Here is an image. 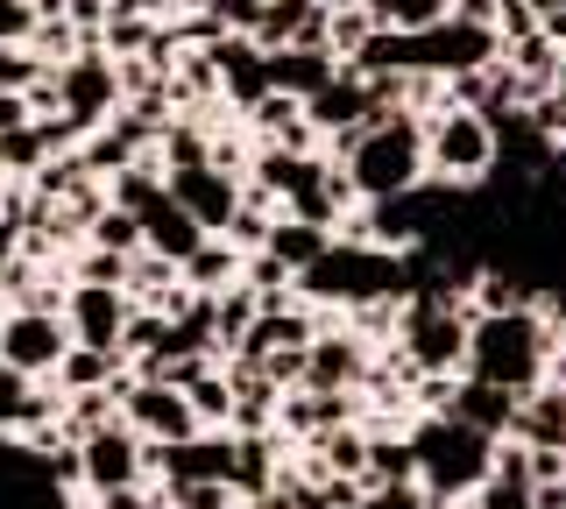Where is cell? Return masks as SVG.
<instances>
[{
	"instance_id": "9",
	"label": "cell",
	"mask_w": 566,
	"mask_h": 509,
	"mask_svg": "<svg viewBox=\"0 0 566 509\" xmlns=\"http://www.w3.org/2000/svg\"><path fill=\"white\" fill-rule=\"evenodd\" d=\"M78 474H85V496H114V488H135V481H142V438L114 417L106 432L78 438Z\"/></svg>"
},
{
	"instance_id": "31",
	"label": "cell",
	"mask_w": 566,
	"mask_h": 509,
	"mask_svg": "<svg viewBox=\"0 0 566 509\" xmlns=\"http://www.w3.org/2000/svg\"><path fill=\"white\" fill-rule=\"evenodd\" d=\"M538 29H545V36H553V43H559V57H566V8H559V14H545V22H538Z\"/></svg>"
},
{
	"instance_id": "29",
	"label": "cell",
	"mask_w": 566,
	"mask_h": 509,
	"mask_svg": "<svg viewBox=\"0 0 566 509\" xmlns=\"http://www.w3.org/2000/svg\"><path fill=\"white\" fill-rule=\"evenodd\" d=\"M361 509H432V502H424L418 488H376V496H368Z\"/></svg>"
},
{
	"instance_id": "17",
	"label": "cell",
	"mask_w": 566,
	"mask_h": 509,
	"mask_svg": "<svg viewBox=\"0 0 566 509\" xmlns=\"http://www.w3.org/2000/svg\"><path fill=\"white\" fill-rule=\"evenodd\" d=\"M340 64L326 57V50H276L270 57V93H291V99H312L318 85H326Z\"/></svg>"
},
{
	"instance_id": "30",
	"label": "cell",
	"mask_w": 566,
	"mask_h": 509,
	"mask_svg": "<svg viewBox=\"0 0 566 509\" xmlns=\"http://www.w3.org/2000/svg\"><path fill=\"white\" fill-rule=\"evenodd\" d=\"M114 14H135V22H170V0H114Z\"/></svg>"
},
{
	"instance_id": "33",
	"label": "cell",
	"mask_w": 566,
	"mask_h": 509,
	"mask_svg": "<svg viewBox=\"0 0 566 509\" xmlns=\"http://www.w3.org/2000/svg\"><path fill=\"white\" fill-rule=\"evenodd\" d=\"M559 93H566V57H559Z\"/></svg>"
},
{
	"instance_id": "20",
	"label": "cell",
	"mask_w": 566,
	"mask_h": 509,
	"mask_svg": "<svg viewBox=\"0 0 566 509\" xmlns=\"http://www.w3.org/2000/svg\"><path fill=\"white\" fill-rule=\"evenodd\" d=\"M191 403V425L199 432H227L234 425V390H227V368H212V375H199L191 390H177Z\"/></svg>"
},
{
	"instance_id": "28",
	"label": "cell",
	"mask_w": 566,
	"mask_h": 509,
	"mask_svg": "<svg viewBox=\"0 0 566 509\" xmlns=\"http://www.w3.org/2000/svg\"><path fill=\"white\" fill-rule=\"evenodd\" d=\"M22 128H35L29 93H0V135H22Z\"/></svg>"
},
{
	"instance_id": "12",
	"label": "cell",
	"mask_w": 566,
	"mask_h": 509,
	"mask_svg": "<svg viewBox=\"0 0 566 509\" xmlns=\"http://www.w3.org/2000/svg\"><path fill=\"white\" fill-rule=\"evenodd\" d=\"M164 191L191 213V226H199V234H227V220H234V205H241V184H234V178H220L212 163L177 170V178H164Z\"/></svg>"
},
{
	"instance_id": "26",
	"label": "cell",
	"mask_w": 566,
	"mask_h": 509,
	"mask_svg": "<svg viewBox=\"0 0 566 509\" xmlns=\"http://www.w3.org/2000/svg\"><path fill=\"white\" fill-rule=\"evenodd\" d=\"M35 78H50V72L29 57V50H0V93H29Z\"/></svg>"
},
{
	"instance_id": "3",
	"label": "cell",
	"mask_w": 566,
	"mask_h": 509,
	"mask_svg": "<svg viewBox=\"0 0 566 509\" xmlns=\"http://www.w3.org/2000/svg\"><path fill=\"white\" fill-rule=\"evenodd\" d=\"M403 438H411V460H418V496L432 509H460L495 460V438L453 425V417H411Z\"/></svg>"
},
{
	"instance_id": "1",
	"label": "cell",
	"mask_w": 566,
	"mask_h": 509,
	"mask_svg": "<svg viewBox=\"0 0 566 509\" xmlns=\"http://www.w3.org/2000/svg\"><path fill=\"white\" fill-rule=\"evenodd\" d=\"M318 156L347 170L354 199H411V191H424V128L411 114H382L368 128L340 135V142H326Z\"/></svg>"
},
{
	"instance_id": "32",
	"label": "cell",
	"mask_w": 566,
	"mask_h": 509,
	"mask_svg": "<svg viewBox=\"0 0 566 509\" xmlns=\"http://www.w3.org/2000/svg\"><path fill=\"white\" fill-rule=\"evenodd\" d=\"M220 0H170V14H212Z\"/></svg>"
},
{
	"instance_id": "19",
	"label": "cell",
	"mask_w": 566,
	"mask_h": 509,
	"mask_svg": "<svg viewBox=\"0 0 566 509\" xmlns=\"http://www.w3.org/2000/svg\"><path fill=\"white\" fill-rule=\"evenodd\" d=\"M120 368H128L120 354H99V347H64V361L50 368V382H57L64 396H85V390H106Z\"/></svg>"
},
{
	"instance_id": "10",
	"label": "cell",
	"mask_w": 566,
	"mask_h": 509,
	"mask_svg": "<svg viewBox=\"0 0 566 509\" xmlns=\"http://www.w3.org/2000/svg\"><path fill=\"white\" fill-rule=\"evenodd\" d=\"M128 290H93V284H71L64 297V332L71 347H99V354H120V326H128Z\"/></svg>"
},
{
	"instance_id": "24",
	"label": "cell",
	"mask_w": 566,
	"mask_h": 509,
	"mask_svg": "<svg viewBox=\"0 0 566 509\" xmlns=\"http://www.w3.org/2000/svg\"><path fill=\"white\" fill-rule=\"evenodd\" d=\"M524 120H531V128H538V135H545V142H553L559 156H566V93H559V85H553V93H545V99H538V107H531Z\"/></svg>"
},
{
	"instance_id": "16",
	"label": "cell",
	"mask_w": 566,
	"mask_h": 509,
	"mask_svg": "<svg viewBox=\"0 0 566 509\" xmlns=\"http://www.w3.org/2000/svg\"><path fill=\"white\" fill-rule=\"evenodd\" d=\"M368 496L376 488H418V460H411V438L403 432H368V467H361Z\"/></svg>"
},
{
	"instance_id": "15",
	"label": "cell",
	"mask_w": 566,
	"mask_h": 509,
	"mask_svg": "<svg viewBox=\"0 0 566 509\" xmlns=\"http://www.w3.org/2000/svg\"><path fill=\"white\" fill-rule=\"evenodd\" d=\"M177 284H185L191 297H220V290H234V284H241V255L227 248L220 234H206L199 248L177 262Z\"/></svg>"
},
{
	"instance_id": "21",
	"label": "cell",
	"mask_w": 566,
	"mask_h": 509,
	"mask_svg": "<svg viewBox=\"0 0 566 509\" xmlns=\"http://www.w3.org/2000/svg\"><path fill=\"white\" fill-rule=\"evenodd\" d=\"M85 248L135 262V255H142V220H135V213H120V205H106V213H99L93 226H85Z\"/></svg>"
},
{
	"instance_id": "13",
	"label": "cell",
	"mask_w": 566,
	"mask_h": 509,
	"mask_svg": "<svg viewBox=\"0 0 566 509\" xmlns=\"http://www.w3.org/2000/svg\"><path fill=\"white\" fill-rule=\"evenodd\" d=\"M517 403L524 396L495 390V382H468V375H460L447 417H453V425H468V432H482V438H510V425H517Z\"/></svg>"
},
{
	"instance_id": "2",
	"label": "cell",
	"mask_w": 566,
	"mask_h": 509,
	"mask_svg": "<svg viewBox=\"0 0 566 509\" xmlns=\"http://www.w3.org/2000/svg\"><path fill=\"white\" fill-rule=\"evenodd\" d=\"M545 354H553V332H545L538 305L489 311V319L468 326V361H460V375L495 382V390H510V396H531L545 382Z\"/></svg>"
},
{
	"instance_id": "4",
	"label": "cell",
	"mask_w": 566,
	"mask_h": 509,
	"mask_svg": "<svg viewBox=\"0 0 566 509\" xmlns=\"http://www.w3.org/2000/svg\"><path fill=\"white\" fill-rule=\"evenodd\" d=\"M489 178H495V128H489V114L439 107L432 120H424V184L482 191Z\"/></svg>"
},
{
	"instance_id": "34",
	"label": "cell",
	"mask_w": 566,
	"mask_h": 509,
	"mask_svg": "<svg viewBox=\"0 0 566 509\" xmlns=\"http://www.w3.org/2000/svg\"><path fill=\"white\" fill-rule=\"evenodd\" d=\"M460 509H468V502H460Z\"/></svg>"
},
{
	"instance_id": "7",
	"label": "cell",
	"mask_w": 566,
	"mask_h": 509,
	"mask_svg": "<svg viewBox=\"0 0 566 509\" xmlns=\"http://www.w3.org/2000/svg\"><path fill=\"white\" fill-rule=\"evenodd\" d=\"M64 347H71L64 319H50V311H0V361L8 368H22V375L43 382L50 368L64 361Z\"/></svg>"
},
{
	"instance_id": "18",
	"label": "cell",
	"mask_w": 566,
	"mask_h": 509,
	"mask_svg": "<svg viewBox=\"0 0 566 509\" xmlns=\"http://www.w3.org/2000/svg\"><path fill=\"white\" fill-rule=\"evenodd\" d=\"M326 248H333V234H326V226H297V220H276V234H270V248H262V255H270L276 269H283V276L297 284V276H305V269H312V262L326 255Z\"/></svg>"
},
{
	"instance_id": "5",
	"label": "cell",
	"mask_w": 566,
	"mask_h": 509,
	"mask_svg": "<svg viewBox=\"0 0 566 509\" xmlns=\"http://www.w3.org/2000/svg\"><path fill=\"white\" fill-rule=\"evenodd\" d=\"M468 297H403L397 311V354L418 368V375H460L468 361Z\"/></svg>"
},
{
	"instance_id": "6",
	"label": "cell",
	"mask_w": 566,
	"mask_h": 509,
	"mask_svg": "<svg viewBox=\"0 0 566 509\" xmlns=\"http://www.w3.org/2000/svg\"><path fill=\"white\" fill-rule=\"evenodd\" d=\"M50 85H57V114H64L78 135H93V128H106V120L120 114L114 57H106L99 43H93V50H78V57H71L64 72H50Z\"/></svg>"
},
{
	"instance_id": "25",
	"label": "cell",
	"mask_w": 566,
	"mask_h": 509,
	"mask_svg": "<svg viewBox=\"0 0 566 509\" xmlns=\"http://www.w3.org/2000/svg\"><path fill=\"white\" fill-rule=\"evenodd\" d=\"M524 474H531V488H566V453L559 446H524Z\"/></svg>"
},
{
	"instance_id": "14",
	"label": "cell",
	"mask_w": 566,
	"mask_h": 509,
	"mask_svg": "<svg viewBox=\"0 0 566 509\" xmlns=\"http://www.w3.org/2000/svg\"><path fill=\"white\" fill-rule=\"evenodd\" d=\"M135 220H142V248H149V255H164V262H185V255H191V248L206 241L199 226H191V213H185V205L170 199V191H156V199L142 205Z\"/></svg>"
},
{
	"instance_id": "11",
	"label": "cell",
	"mask_w": 566,
	"mask_h": 509,
	"mask_svg": "<svg viewBox=\"0 0 566 509\" xmlns=\"http://www.w3.org/2000/svg\"><path fill=\"white\" fill-rule=\"evenodd\" d=\"M120 425L135 438H156V446H177V438H191V403L170 390V382H135L128 396H120Z\"/></svg>"
},
{
	"instance_id": "22",
	"label": "cell",
	"mask_w": 566,
	"mask_h": 509,
	"mask_svg": "<svg viewBox=\"0 0 566 509\" xmlns=\"http://www.w3.org/2000/svg\"><path fill=\"white\" fill-rule=\"evenodd\" d=\"M368 8H376V22L389 29V36H418V29L447 22L453 0H368Z\"/></svg>"
},
{
	"instance_id": "8",
	"label": "cell",
	"mask_w": 566,
	"mask_h": 509,
	"mask_svg": "<svg viewBox=\"0 0 566 509\" xmlns=\"http://www.w3.org/2000/svg\"><path fill=\"white\" fill-rule=\"evenodd\" d=\"M376 354L354 340L347 326H326L318 340L305 347V396H340V390H361Z\"/></svg>"
},
{
	"instance_id": "23",
	"label": "cell",
	"mask_w": 566,
	"mask_h": 509,
	"mask_svg": "<svg viewBox=\"0 0 566 509\" xmlns=\"http://www.w3.org/2000/svg\"><path fill=\"white\" fill-rule=\"evenodd\" d=\"M29 403H35V375L0 361V432H22L29 425Z\"/></svg>"
},
{
	"instance_id": "27",
	"label": "cell",
	"mask_w": 566,
	"mask_h": 509,
	"mask_svg": "<svg viewBox=\"0 0 566 509\" xmlns=\"http://www.w3.org/2000/svg\"><path fill=\"white\" fill-rule=\"evenodd\" d=\"M35 29V8L29 0H0V50H22Z\"/></svg>"
}]
</instances>
